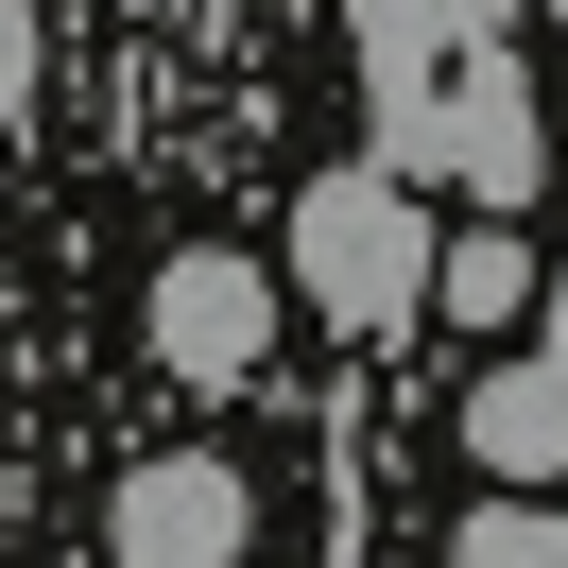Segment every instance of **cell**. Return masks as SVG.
Segmentation results:
<instances>
[{"mask_svg": "<svg viewBox=\"0 0 568 568\" xmlns=\"http://www.w3.org/2000/svg\"><path fill=\"white\" fill-rule=\"evenodd\" d=\"M345 18H362V87H379V173L534 207L551 139H534V87L499 52V0H345Z\"/></svg>", "mask_w": 568, "mask_h": 568, "instance_id": "cell-1", "label": "cell"}, {"mask_svg": "<svg viewBox=\"0 0 568 568\" xmlns=\"http://www.w3.org/2000/svg\"><path fill=\"white\" fill-rule=\"evenodd\" d=\"M139 345H155V379H190V396H242L258 362H276V276H258L242 242H190V258H155V311H139Z\"/></svg>", "mask_w": 568, "mask_h": 568, "instance_id": "cell-3", "label": "cell"}, {"mask_svg": "<svg viewBox=\"0 0 568 568\" xmlns=\"http://www.w3.org/2000/svg\"><path fill=\"white\" fill-rule=\"evenodd\" d=\"M36 104V0H0V121Z\"/></svg>", "mask_w": 568, "mask_h": 568, "instance_id": "cell-8", "label": "cell"}, {"mask_svg": "<svg viewBox=\"0 0 568 568\" xmlns=\"http://www.w3.org/2000/svg\"><path fill=\"white\" fill-rule=\"evenodd\" d=\"M242 534H258V483L224 448H155L104 499V568H242Z\"/></svg>", "mask_w": 568, "mask_h": 568, "instance_id": "cell-4", "label": "cell"}, {"mask_svg": "<svg viewBox=\"0 0 568 568\" xmlns=\"http://www.w3.org/2000/svg\"><path fill=\"white\" fill-rule=\"evenodd\" d=\"M293 293H311L345 345H396V327L430 311V258H448V224H430V190L414 173H379V155H345V173H311L293 190Z\"/></svg>", "mask_w": 568, "mask_h": 568, "instance_id": "cell-2", "label": "cell"}, {"mask_svg": "<svg viewBox=\"0 0 568 568\" xmlns=\"http://www.w3.org/2000/svg\"><path fill=\"white\" fill-rule=\"evenodd\" d=\"M534 345H499L483 362V396H465V448H483V483H568V258H551V293H534Z\"/></svg>", "mask_w": 568, "mask_h": 568, "instance_id": "cell-5", "label": "cell"}, {"mask_svg": "<svg viewBox=\"0 0 568 568\" xmlns=\"http://www.w3.org/2000/svg\"><path fill=\"white\" fill-rule=\"evenodd\" d=\"M534 293H551V258H517V224H465V242L430 258V311L448 327H517Z\"/></svg>", "mask_w": 568, "mask_h": 568, "instance_id": "cell-6", "label": "cell"}, {"mask_svg": "<svg viewBox=\"0 0 568 568\" xmlns=\"http://www.w3.org/2000/svg\"><path fill=\"white\" fill-rule=\"evenodd\" d=\"M448 568H568V499H517V483H499L483 517L448 534Z\"/></svg>", "mask_w": 568, "mask_h": 568, "instance_id": "cell-7", "label": "cell"}]
</instances>
